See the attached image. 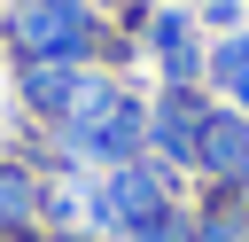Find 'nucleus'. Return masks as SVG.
Wrapping results in <instances>:
<instances>
[{
	"mask_svg": "<svg viewBox=\"0 0 249 242\" xmlns=\"http://www.w3.org/2000/svg\"><path fill=\"white\" fill-rule=\"evenodd\" d=\"M62 148H70L78 164H132V156L148 148V117H140V101H132L124 86L86 78V86L70 94V109H62Z\"/></svg>",
	"mask_w": 249,
	"mask_h": 242,
	"instance_id": "1",
	"label": "nucleus"
},
{
	"mask_svg": "<svg viewBox=\"0 0 249 242\" xmlns=\"http://www.w3.org/2000/svg\"><path fill=\"white\" fill-rule=\"evenodd\" d=\"M86 211H93V226L101 234H148V226H163L179 203H171V172L156 164V156H132V164H109L101 172V187L86 195Z\"/></svg>",
	"mask_w": 249,
	"mask_h": 242,
	"instance_id": "2",
	"label": "nucleus"
},
{
	"mask_svg": "<svg viewBox=\"0 0 249 242\" xmlns=\"http://www.w3.org/2000/svg\"><path fill=\"white\" fill-rule=\"evenodd\" d=\"M16 47H23L31 62H78V55H86V16L62 8V0H31V8L16 16Z\"/></svg>",
	"mask_w": 249,
	"mask_h": 242,
	"instance_id": "3",
	"label": "nucleus"
},
{
	"mask_svg": "<svg viewBox=\"0 0 249 242\" xmlns=\"http://www.w3.org/2000/svg\"><path fill=\"white\" fill-rule=\"evenodd\" d=\"M202 101L187 94V86H171L163 101H156V117H148V148H156V164L163 172H179V164H195V148H202Z\"/></svg>",
	"mask_w": 249,
	"mask_h": 242,
	"instance_id": "4",
	"label": "nucleus"
},
{
	"mask_svg": "<svg viewBox=\"0 0 249 242\" xmlns=\"http://www.w3.org/2000/svg\"><path fill=\"white\" fill-rule=\"evenodd\" d=\"M195 172H210V180H241V172H249V117H233V109H210V117H202Z\"/></svg>",
	"mask_w": 249,
	"mask_h": 242,
	"instance_id": "5",
	"label": "nucleus"
},
{
	"mask_svg": "<svg viewBox=\"0 0 249 242\" xmlns=\"http://www.w3.org/2000/svg\"><path fill=\"white\" fill-rule=\"evenodd\" d=\"M39 219H47V187H39L23 164H0V234H16V242H23Z\"/></svg>",
	"mask_w": 249,
	"mask_h": 242,
	"instance_id": "6",
	"label": "nucleus"
},
{
	"mask_svg": "<svg viewBox=\"0 0 249 242\" xmlns=\"http://www.w3.org/2000/svg\"><path fill=\"white\" fill-rule=\"evenodd\" d=\"M78 86H86L78 62H23V94H31V109H47V117H62Z\"/></svg>",
	"mask_w": 249,
	"mask_h": 242,
	"instance_id": "7",
	"label": "nucleus"
},
{
	"mask_svg": "<svg viewBox=\"0 0 249 242\" xmlns=\"http://www.w3.org/2000/svg\"><path fill=\"white\" fill-rule=\"evenodd\" d=\"M156 55H163L171 86H187V78L202 70V55H195V31H187V16H163V23H156Z\"/></svg>",
	"mask_w": 249,
	"mask_h": 242,
	"instance_id": "8",
	"label": "nucleus"
},
{
	"mask_svg": "<svg viewBox=\"0 0 249 242\" xmlns=\"http://www.w3.org/2000/svg\"><path fill=\"white\" fill-rule=\"evenodd\" d=\"M187 242H249V211H195Z\"/></svg>",
	"mask_w": 249,
	"mask_h": 242,
	"instance_id": "9",
	"label": "nucleus"
},
{
	"mask_svg": "<svg viewBox=\"0 0 249 242\" xmlns=\"http://www.w3.org/2000/svg\"><path fill=\"white\" fill-rule=\"evenodd\" d=\"M0 242H16V234H0Z\"/></svg>",
	"mask_w": 249,
	"mask_h": 242,
	"instance_id": "10",
	"label": "nucleus"
}]
</instances>
